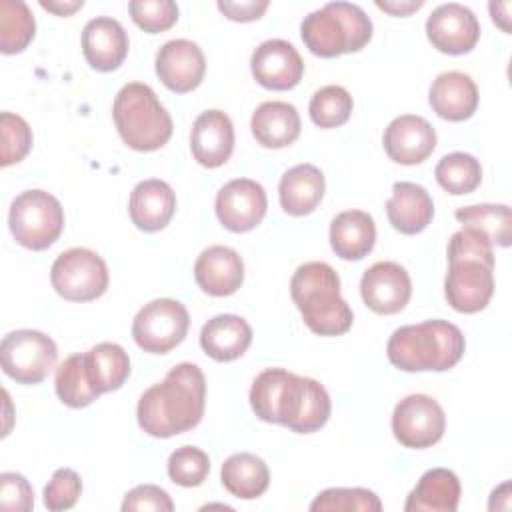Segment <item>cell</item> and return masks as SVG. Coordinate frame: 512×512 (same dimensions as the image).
Listing matches in <instances>:
<instances>
[{
	"label": "cell",
	"instance_id": "6da1fadb",
	"mask_svg": "<svg viewBox=\"0 0 512 512\" xmlns=\"http://www.w3.org/2000/svg\"><path fill=\"white\" fill-rule=\"evenodd\" d=\"M250 406L260 420L298 434L320 430L332 412L330 396L318 380L284 368H266L254 378Z\"/></svg>",
	"mask_w": 512,
	"mask_h": 512
},
{
	"label": "cell",
	"instance_id": "7a4b0ae2",
	"mask_svg": "<svg viewBox=\"0 0 512 512\" xmlns=\"http://www.w3.org/2000/svg\"><path fill=\"white\" fill-rule=\"evenodd\" d=\"M206 378L200 366L180 362L138 400V426L154 438H170L196 428L204 416Z\"/></svg>",
	"mask_w": 512,
	"mask_h": 512
},
{
	"label": "cell",
	"instance_id": "3957f363",
	"mask_svg": "<svg viewBox=\"0 0 512 512\" xmlns=\"http://www.w3.org/2000/svg\"><path fill=\"white\" fill-rule=\"evenodd\" d=\"M494 294L492 244L478 230L462 226L448 242V272L444 296L456 312L474 314L488 306Z\"/></svg>",
	"mask_w": 512,
	"mask_h": 512
},
{
	"label": "cell",
	"instance_id": "277c9868",
	"mask_svg": "<svg viewBox=\"0 0 512 512\" xmlns=\"http://www.w3.org/2000/svg\"><path fill=\"white\" fill-rule=\"evenodd\" d=\"M466 350L462 330L448 320H424L400 326L386 344L392 366L404 372H444L454 368Z\"/></svg>",
	"mask_w": 512,
	"mask_h": 512
},
{
	"label": "cell",
	"instance_id": "5b68a950",
	"mask_svg": "<svg viewBox=\"0 0 512 512\" xmlns=\"http://www.w3.org/2000/svg\"><path fill=\"white\" fill-rule=\"evenodd\" d=\"M290 296L304 324L318 336H340L354 322L352 308L340 296V276L326 262H306L290 278Z\"/></svg>",
	"mask_w": 512,
	"mask_h": 512
},
{
	"label": "cell",
	"instance_id": "8992f818",
	"mask_svg": "<svg viewBox=\"0 0 512 512\" xmlns=\"http://www.w3.org/2000/svg\"><path fill=\"white\" fill-rule=\"evenodd\" d=\"M112 118L122 142L138 152L162 148L174 130L168 110L144 82H128L118 90Z\"/></svg>",
	"mask_w": 512,
	"mask_h": 512
},
{
	"label": "cell",
	"instance_id": "52a82bcc",
	"mask_svg": "<svg viewBox=\"0 0 512 512\" xmlns=\"http://www.w3.org/2000/svg\"><path fill=\"white\" fill-rule=\"evenodd\" d=\"M300 36L306 48L320 58H336L362 50L372 38L370 16L352 2H328L304 16Z\"/></svg>",
	"mask_w": 512,
	"mask_h": 512
},
{
	"label": "cell",
	"instance_id": "ba28073f",
	"mask_svg": "<svg viewBox=\"0 0 512 512\" xmlns=\"http://www.w3.org/2000/svg\"><path fill=\"white\" fill-rule=\"evenodd\" d=\"M8 226L20 246L36 252L46 250L62 234L64 208L46 190H24L10 204Z\"/></svg>",
	"mask_w": 512,
	"mask_h": 512
},
{
	"label": "cell",
	"instance_id": "9c48e42d",
	"mask_svg": "<svg viewBox=\"0 0 512 512\" xmlns=\"http://www.w3.org/2000/svg\"><path fill=\"white\" fill-rule=\"evenodd\" d=\"M108 266L90 248H70L58 254L50 268V282L58 296L70 302H90L108 288Z\"/></svg>",
	"mask_w": 512,
	"mask_h": 512
},
{
	"label": "cell",
	"instance_id": "30bf717a",
	"mask_svg": "<svg viewBox=\"0 0 512 512\" xmlns=\"http://www.w3.org/2000/svg\"><path fill=\"white\" fill-rule=\"evenodd\" d=\"M0 360L4 374L18 384H38L54 368L58 348L44 332L22 328L8 332L2 338Z\"/></svg>",
	"mask_w": 512,
	"mask_h": 512
},
{
	"label": "cell",
	"instance_id": "8fae6325",
	"mask_svg": "<svg viewBox=\"0 0 512 512\" xmlns=\"http://www.w3.org/2000/svg\"><path fill=\"white\" fill-rule=\"evenodd\" d=\"M190 314L172 298H156L144 304L132 322L134 342L150 354H166L188 334Z\"/></svg>",
	"mask_w": 512,
	"mask_h": 512
},
{
	"label": "cell",
	"instance_id": "7c38bea8",
	"mask_svg": "<svg viewBox=\"0 0 512 512\" xmlns=\"http://www.w3.org/2000/svg\"><path fill=\"white\" fill-rule=\"evenodd\" d=\"M444 430L446 414L438 400L428 394H408L394 406L392 432L406 448H430L442 440Z\"/></svg>",
	"mask_w": 512,
	"mask_h": 512
},
{
	"label": "cell",
	"instance_id": "4fadbf2b",
	"mask_svg": "<svg viewBox=\"0 0 512 512\" xmlns=\"http://www.w3.org/2000/svg\"><path fill=\"white\" fill-rule=\"evenodd\" d=\"M216 216L230 232H248L266 216L268 198L260 182L250 178H234L216 194Z\"/></svg>",
	"mask_w": 512,
	"mask_h": 512
},
{
	"label": "cell",
	"instance_id": "5bb4252c",
	"mask_svg": "<svg viewBox=\"0 0 512 512\" xmlns=\"http://www.w3.org/2000/svg\"><path fill=\"white\" fill-rule=\"evenodd\" d=\"M426 36L438 52L452 56L468 54L478 44L480 22L464 4H440L426 20Z\"/></svg>",
	"mask_w": 512,
	"mask_h": 512
},
{
	"label": "cell",
	"instance_id": "9a60e30c",
	"mask_svg": "<svg viewBox=\"0 0 512 512\" xmlns=\"http://www.w3.org/2000/svg\"><path fill=\"white\" fill-rule=\"evenodd\" d=\"M360 296L372 312L396 314L404 310L412 296L410 274L398 262H376L362 274Z\"/></svg>",
	"mask_w": 512,
	"mask_h": 512
},
{
	"label": "cell",
	"instance_id": "2e32d148",
	"mask_svg": "<svg viewBox=\"0 0 512 512\" xmlns=\"http://www.w3.org/2000/svg\"><path fill=\"white\" fill-rule=\"evenodd\" d=\"M250 70L254 80L268 90H292L304 76V60L288 40L270 38L252 52Z\"/></svg>",
	"mask_w": 512,
	"mask_h": 512
},
{
	"label": "cell",
	"instance_id": "e0dca14e",
	"mask_svg": "<svg viewBox=\"0 0 512 512\" xmlns=\"http://www.w3.org/2000/svg\"><path fill=\"white\" fill-rule=\"evenodd\" d=\"M156 76L162 84L178 94L196 90L206 74V58L202 48L186 38L168 40L156 52Z\"/></svg>",
	"mask_w": 512,
	"mask_h": 512
},
{
	"label": "cell",
	"instance_id": "ac0fdd59",
	"mask_svg": "<svg viewBox=\"0 0 512 512\" xmlns=\"http://www.w3.org/2000/svg\"><path fill=\"white\" fill-rule=\"evenodd\" d=\"M384 150L390 160L414 166L424 162L436 148V130L418 114L396 116L384 130Z\"/></svg>",
	"mask_w": 512,
	"mask_h": 512
},
{
	"label": "cell",
	"instance_id": "d6986e66",
	"mask_svg": "<svg viewBox=\"0 0 512 512\" xmlns=\"http://www.w3.org/2000/svg\"><path fill=\"white\" fill-rule=\"evenodd\" d=\"M190 150L204 168H218L234 152V124L222 110H204L192 124Z\"/></svg>",
	"mask_w": 512,
	"mask_h": 512
},
{
	"label": "cell",
	"instance_id": "ffe728a7",
	"mask_svg": "<svg viewBox=\"0 0 512 512\" xmlns=\"http://www.w3.org/2000/svg\"><path fill=\"white\" fill-rule=\"evenodd\" d=\"M128 48V34L116 18L96 16L86 22L82 30V52L94 70H116L128 56Z\"/></svg>",
	"mask_w": 512,
	"mask_h": 512
},
{
	"label": "cell",
	"instance_id": "44dd1931",
	"mask_svg": "<svg viewBox=\"0 0 512 512\" xmlns=\"http://www.w3.org/2000/svg\"><path fill=\"white\" fill-rule=\"evenodd\" d=\"M194 280L210 296H230L244 282V262L234 248L208 246L194 262Z\"/></svg>",
	"mask_w": 512,
	"mask_h": 512
},
{
	"label": "cell",
	"instance_id": "7402d4cb",
	"mask_svg": "<svg viewBox=\"0 0 512 512\" xmlns=\"http://www.w3.org/2000/svg\"><path fill=\"white\" fill-rule=\"evenodd\" d=\"M176 212V194L172 186L158 178L138 182L128 200V214L136 228L158 232L168 226Z\"/></svg>",
	"mask_w": 512,
	"mask_h": 512
},
{
	"label": "cell",
	"instance_id": "603a6c76",
	"mask_svg": "<svg viewBox=\"0 0 512 512\" xmlns=\"http://www.w3.org/2000/svg\"><path fill=\"white\" fill-rule=\"evenodd\" d=\"M478 98L476 82L460 70L438 74L428 92V102L436 116L450 122L468 120L478 108Z\"/></svg>",
	"mask_w": 512,
	"mask_h": 512
},
{
	"label": "cell",
	"instance_id": "cb8c5ba5",
	"mask_svg": "<svg viewBox=\"0 0 512 512\" xmlns=\"http://www.w3.org/2000/svg\"><path fill=\"white\" fill-rule=\"evenodd\" d=\"M386 214L394 230L406 236L422 232L434 218V202L428 190L414 182H396L386 202Z\"/></svg>",
	"mask_w": 512,
	"mask_h": 512
},
{
	"label": "cell",
	"instance_id": "d4e9b609",
	"mask_svg": "<svg viewBox=\"0 0 512 512\" xmlns=\"http://www.w3.org/2000/svg\"><path fill=\"white\" fill-rule=\"evenodd\" d=\"M252 136L264 148H286L300 136V114L294 104L282 100L262 102L250 120Z\"/></svg>",
	"mask_w": 512,
	"mask_h": 512
},
{
	"label": "cell",
	"instance_id": "484cf974",
	"mask_svg": "<svg viewBox=\"0 0 512 512\" xmlns=\"http://www.w3.org/2000/svg\"><path fill=\"white\" fill-rule=\"evenodd\" d=\"M326 180L314 164H296L286 170L278 184L280 206L290 216H306L322 202Z\"/></svg>",
	"mask_w": 512,
	"mask_h": 512
},
{
	"label": "cell",
	"instance_id": "4316f807",
	"mask_svg": "<svg viewBox=\"0 0 512 512\" xmlns=\"http://www.w3.org/2000/svg\"><path fill=\"white\" fill-rule=\"evenodd\" d=\"M252 342L250 324L236 314H218L200 330L202 350L216 362H232L240 358Z\"/></svg>",
	"mask_w": 512,
	"mask_h": 512
},
{
	"label": "cell",
	"instance_id": "83f0119b",
	"mask_svg": "<svg viewBox=\"0 0 512 512\" xmlns=\"http://www.w3.org/2000/svg\"><path fill=\"white\" fill-rule=\"evenodd\" d=\"M460 480L448 468L426 470L406 498V512H454L460 502Z\"/></svg>",
	"mask_w": 512,
	"mask_h": 512
},
{
	"label": "cell",
	"instance_id": "f1b7e54d",
	"mask_svg": "<svg viewBox=\"0 0 512 512\" xmlns=\"http://www.w3.org/2000/svg\"><path fill=\"white\" fill-rule=\"evenodd\" d=\"M376 242L374 218L364 210H344L330 222V246L342 260H362Z\"/></svg>",
	"mask_w": 512,
	"mask_h": 512
},
{
	"label": "cell",
	"instance_id": "f546056e",
	"mask_svg": "<svg viewBox=\"0 0 512 512\" xmlns=\"http://www.w3.org/2000/svg\"><path fill=\"white\" fill-rule=\"evenodd\" d=\"M220 480L232 496L254 500L266 492L270 484V470L260 456L238 452L224 460L220 468Z\"/></svg>",
	"mask_w": 512,
	"mask_h": 512
},
{
	"label": "cell",
	"instance_id": "4dcf8cb0",
	"mask_svg": "<svg viewBox=\"0 0 512 512\" xmlns=\"http://www.w3.org/2000/svg\"><path fill=\"white\" fill-rule=\"evenodd\" d=\"M86 372L96 394H106L122 388L130 376L128 352L116 342H100L84 352Z\"/></svg>",
	"mask_w": 512,
	"mask_h": 512
},
{
	"label": "cell",
	"instance_id": "1f68e13d",
	"mask_svg": "<svg viewBox=\"0 0 512 512\" xmlns=\"http://www.w3.org/2000/svg\"><path fill=\"white\" fill-rule=\"evenodd\" d=\"M454 218L468 228L478 230L492 246H510L512 212L508 204H472L454 212Z\"/></svg>",
	"mask_w": 512,
	"mask_h": 512
},
{
	"label": "cell",
	"instance_id": "d6a6232c",
	"mask_svg": "<svg viewBox=\"0 0 512 512\" xmlns=\"http://www.w3.org/2000/svg\"><path fill=\"white\" fill-rule=\"evenodd\" d=\"M36 20L22 0H0V50L2 54H18L32 42Z\"/></svg>",
	"mask_w": 512,
	"mask_h": 512
},
{
	"label": "cell",
	"instance_id": "836d02e7",
	"mask_svg": "<svg viewBox=\"0 0 512 512\" xmlns=\"http://www.w3.org/2000/svg\"><path fill=\"white\" fill-rule=\"evenodd\" d=\"M54 388L58 398L70 408H86L98 398L86 372L84 354H72L56 368Z\"/></svg>",
	"mask_w": 512,
	"mask_h": 512
},
{
	"label": "cell",
	"instance_id": "e575fe53",
	"mask_svg": "<svg viewBox=\"0 0 512 512\" xmlns=\"http://www.w3.org/2000/svg\"><path fill=\"white\" fill-rule=\"evenodd\" d=\"M434 176L448 194H470L482 182V166L468 152H452L440 158L434 168Z\"/></svg>",
	"mask_w": 512,
	"mask_h": 512
},
{
	"label": "cell",
	"instance_id": "d590c367",
	"mask_svg": "<svg viewBox=\"0 0 512 512\" xmlns=\"http://www.w3.org/2000/svg\"><path fill=\"white\" fill-rule=\"evenodd\" d=\"M352 108H354V102L350 92L338 84L322 86L312 94L308 104L310 118L320 128L342 126L344 122H348Z\"/></svg>",
	"mask_w": 512,
	"mask_h": 512
},
{
	"label": "cell",
	"instance_id": "8d00e7d4",
	"mask_svg": "<svg viewBox=\"0 0 512 512\" xmlns=\"http://www.w3.org/2000/svg\"><path fill=\"white\" fill-rule=\"evenodd\" d=\"M312 512H380V498L368 488H326L310 504Z\"/></svg>",
	"mask_w": 512,
	"mask_h": 512
},
{
	"label": "cell",
	"instance_id": "74e56055",
	"mask_svg": "<svg viewBox=\"0 0 512 512\" xmlns=\"http://www.w3.org/2000/svg\"><path fill=\"white\" fill-rule=\"evenodd\" d=\"M210 472V458L198 446H180L168 458V476L174 484L184 488L200 486Z\"/></svg>",
	"mask_w": 512,
	"mask_h": 512
},
{
	"label": "cell",
	"instance_id": "f35d334b",
	"mask_svg": "<svg viewBox=\"0 0 512 512\" xmlns=\"http://www.w3.org/2000/svg\"><path fill=\"white\" fill-rule=\"evenodd\" d=\"M0 130H2V160L0 164L6 168L26 158L32 148V128L28 122L12 112L0 114Z\"/></svg>",
	"mask_w": 512,
	"mask_h": 512
},
{
	"label": "cell",
	"instance_id": "ab89813d",
	"mask_svg": "<svg viewBox=\"0 0 512 512\" xmlns=\"http://www.w3.org/2000/svg\"><path fill=\"white\" fill-rule=\"evenodd\" d=\"M128 10L134 24L148 34L164 32L178 20V6L172 0H132Z\"/></svg>",
	"mask_w": 512,
	"mask_h": 512
},
{
	"label": "cell",
	"instance_id": "60d3db41",
	"mask_svg": "<svg viewBox=\"0 0 512 512\" xmlns=\"http://www.w3.org/2000/svg\"><path fill=\"white\" fill-rule=\"evenodd\" d=\"M82 494V480L72 468H58L44 486V506L52 512L72 508Z\"/></svg>",
	"mask_w": 512,
	"mask_h": 512
},
{
	"label": "cell",
	"instance_id": "b9f144b4",
	"mask_svg": "<svg viewBox=\"0 0 512 512\" xmlns=\"http://www.w3.org/2000/svg\"><path fill=\"white\" fill-rule=\"evenodd\" d=\"M0 508L16 512H30L34 508V490L22 474H0Z\"/></svg>",
	"mask_w": 512,
	"mask_h": 512
},
{
	"label": "cell",
	"instance_id": "7bdbcfd3",
	"mask_svg": "<svg viewBox=\"0 0 512 512\" xmlns=\"http://www.w3.org/2000/svg\"><path fill=\"white\" fill-rule=\"evenodd\" d=\"M134 510H154V512H172L174 502L170 494L154 484H140L126 492L122 500V512Z\"/></svg>",
	"mask_w": 512,
	"mask_h": 512
},
{
	"label": "cell",
	"instance_id": "ee69618b",
	"mask_svg": "<svg viewBox=\"0 0 512 512\" xmlns=\"http://www.w3.org/2000/svg\"><path fill=\"white\" fill-rule=\"evenodd\" d=\"M218 10L234 20V22H252L258 20L266 8H268V0H240V2H230V0H218Z\"/></svg>",
	"mask_w": 512,
	"mask_h": 512
},
{
	"label": "cell",
	"instance_id": "f6af8a7d",
	"mask_svg": "<svg viewBox=\"0 0 512 512\" xmlns=\"http://www.w3.org/2000/svg\"><path fill=\"white\" fill-rule=\"evenodd\" d=\"M376 6L384 12L394 14V16H408L410 12L422 8L424 2L422 0H416V2H382V0H376Z\"/></svg>",
	"mask_w": 512,
	"mask_h": 512
},
{
	"label": "cell",
	"instance_id": "bcb514c9",
	"mask_svg": "<svg viewBox=\"0 0 512 512\" xmlns=\"http://www.w3.org/2000/svg\"><path fill=\"white\" fill-rule=\"evenodd\" d=\"M40 6L44 8V10H48V12H54V14H58V16H70V14H74L76 10H80L82 6H84V2L82 0H72V2H58V0H54V2H46V0H40Z\"/></svg>",
	"mask_w": 512,
	"mask_h": 512
},
{
	"label": "cell",
	"instance_id": "7dc6e473",
	"mask_svg": "<svg viewBox=\"0 0 512 512\" xmlns=\"http://www.w3.org/2000/svg\"><path fill=\"white\" fill-rule=\"evenodd\" d=\"M488 8H490V14H492L494 24H498L504 32H510V16H508V12H510V2L506 4L504 12H498V10H496V6H494V2H490V4H488Z\"/></svg>",
	"mask_w": 512,
	"mask_h": 512
}]
</instances>
